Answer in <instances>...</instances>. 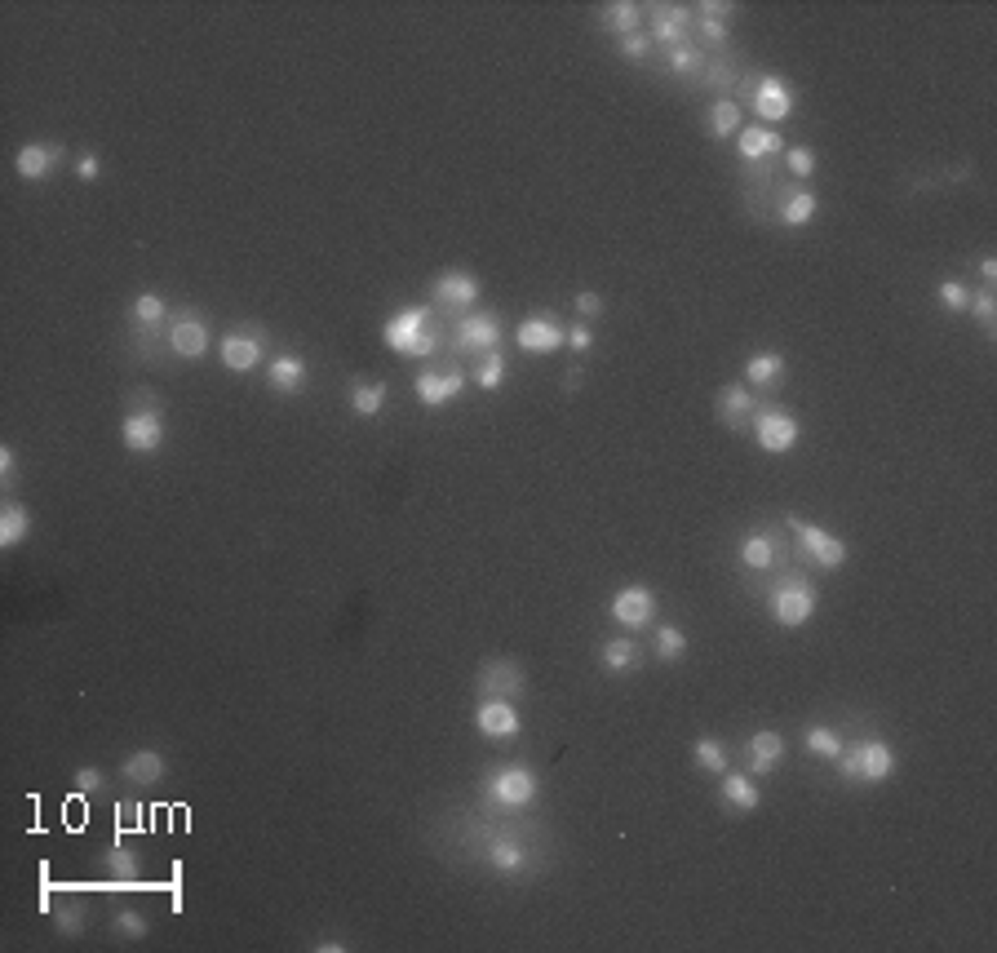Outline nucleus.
Instances as JSON below:
<instances>
[{
    "label": "nucleus",
    "instance_id": "1",
    "mask_svg": "<svg viewBox=\"0 0 997 953\" xmlns=\"http://www.w3.org/2000/svg\"><path fill=\"white\" fill-rule=\"evenodd\" d=\"M382 342L395 355H408V360H426V355L439 351V337L430 329V306H404L382 324Z\"/></svg>",
    "mask_w": 997,
    "mask_h": 953
},
{
    "label": "nucleus",
    "instance_id": "2",
    "mask_svg": "<svg viewBox=\"0 0 997 953\" xmlns=\"http://www.w3.org/2000/svg\"><path fill=\"white\" fill-rule=\"evenodd\" d=\"M838 772H842V781L882 785L896 776V750L887 741H878V736H865V741H856L851 750L838 754Z\"/></svg>",
    "mask_w": 997,
    "mask_h": 953
},
{
    "label": "nucleus",
    "instance_id": "3",
    "mask_svg": "<svg viewBox=\"0 0 997 953\" xmlns=\"http://www.w3.org/2000/svg\"><path fill=\"white\" fill-rule=\"evenodd\" d=\"M816 603H820V594H816V586H811L807 577L776 581V590L767 594V608H772V617L785 625V630L807 625L811 617H816Z\"/></svg>",
    "mask_w": 997,
    "mask_h": 953
},
{
    "label": "nucleus",
    "instance_id": "4",
    "mask_svg": "<svg viewBox=\"0 0 997 953\" xmlns=\"http://www.w3.org/2000/svg\"><path fill=\"white\" fill-rule=\"evenodd\" d=\"M798 435H803V426H798L794 413H785V408H758L754 413V444L763 448V453H794L798 448Z\"/></svg>",
    "mask_w": 997,
    "mask_h": 953
},
{
    "label": "nucleus",
    "instance_id": "5",
    "mask_svg": "<svg viewBox=\"0 0 997 953\" xmlns=\"http://www.w3.org/2000/svg\"><path fill=\"white\" fill-rule=\"evenodd\" d=\"M789 528H794V537L803 541L807 559H811V563H820V568H825V572H834V568H842V563L851 559L847 541H842V537H834V532H825V528L807 524V519H798V515H789Z\"/></svg>",
    "mask_w": 997,
    "mask_h": 953
},
{
    "label": "nucleus",
    "instance_id": "6",
    "mask_svg": "<svg viewBox=\"0 0 997 953\" xmlns=\"http://www.w3.org/2000/svg\"><path fill=\"white\" fill-rule=\"evenodd\" d=\"M537 789H541L537 772H532V767H519V763L488 776V798L501 807H528L532 798H537Z\"/></svg>",
    "mask_w": 997,
    "mask_h": 953
},
{
    "label": "nucleus",
    "instance_id": "7",
    "mask_svg": "<svg viewBox=\"0 0 997 953\" xmlns=\"http://www.w3.org/2000/svg\"><path fill=\"white\" fill-rule=\"evenodd\" d=\"M608 612H612V621L621 625V630H647V625L656 621V594L647 590V586H621L612 594V603H608Z\"/></svg>",
    "mask_w": 997,
    "mask_h": 953
},
{
    "label": "nucleus",
    "instance_id": "8",
    "mask_svg": "<svg viewBox=\"0 0 997 953\" xmlns=\"http://www.w3.org/2000/svg\"><path fill=\"white\" fill-rule=\"evenodd\" d=\"M475 727H479V736H488V741H515L523 719H519V710H515L510 696H483L479 710H475Z\"/></svg>",
    "mask_w": 997,
    "mask_h": 953
},
{
    "label": "nucleus",
    "instance_id": "9",
    "mask_svg": "<svg viewBox=\"0 0 997 953\" xmlns=\"http://www.w3.org/2000/svg\"><path fill=\"white\" fill-rule=\"evenodd\" d=\"M754 116L758 120H767V125H780V120H789L794 116V85L789 80H780V76H758V85H754Z\"/></svg>",
    "mask_w": 997,
    "mask_h": 953
},
{
    "label": "nucleus",
    "instance_id": "10",
    "mask_svg": "<svg viewBox=\"0 0 997 953\" xmlns=\"http://www.w3.org/2000/svg\"><path fill=\"white\" fill-rule=\"evenodd\" d=\"M515 346L528 355H550L559 346H568V329L559 320H550V315H528L515 329Z\"/></svg>",
    "mask_w": 997,
    "mask_h": 953
},
{
    "label": "nucleus",
    "instance_id": "11",
    "mask_svg": "<svg viewBox=\"0 0 997 953\" xmlns=\"http://www.w3.org/2000/svg\"><path fill=\"white\" fill-rule=\"evenodd\" d=\"M457 351L466 355H488V351H501V324L492 311H475L457 324Z\"/></svg>",
    "mask_w": 997,
    "mask_h": 953
},
{
    "label": "nucleus",
    "instance_id": "12",
    "mask_svg": "<svg viewBox=\"0 0 997 953\" xmlns=\"http://www.w3.org/2000/svg\"><path fill=\"white\" fill-rule=\"evenodd\" d=\"M209 346H213V333L200 315H178V320L169 324V351L182 355V360H204Z\"/></svg>",
    "mask_w": 997,
    "mask_h": 953
},
{
    "label": "nucleus",
    "instance_id": "13",
    "mask_svg": "<svg viewBox=\"0 0 997 953\" xmlns=\"http://www.w3.org/2000/svg\"><path fill=\"white\" fill-rule=\"evenodd\" d=\"M413 391H417V399L426 408H444V404H452V399L466 391V373H461V368H444V373H417Z\"/></svg>",
    "mask_w": 997,
    "mask_h": 953
},
{
    "label": "nucleus",
    "instance_id": "14",
    "mask_svg": "<svg viewBox=\"0 0 997 953\" xmlns=\"http://www.w3.org/2000/svg\"><path fill=\"white\" fill-rule=\"evenodd\" d=\"M120 439H125L129 453H156V448L164 444V417L156 413V408H147V413H129L125 426H120Z\"/></svg>",
    "mask_w": 997,
    "mask_h": 953
},
{
    "label": "nucleus",
    "instance_id": "15",
    "mask_svg": "<svg viewBox=\"0 0 997 953\" xmlns=\"http://www.w3.org/2000/svg\"><path fill=\"white\" fill-rule=\"evenodd\" d=\"M218 355H222V364L231 368V373H253V368L262 364V333H249V329L226 333Z\"/></svg>",
    "mask_w": 997,
    "mask_h": 953
},
{
    "label": "nucleus",
    "instance_id": "16",
    "mask_svg": "<svg viewBox=\"0 0 997 953\" xmlns=\"http://www.w3.org/2000/svg\"><path fill=\"white\" fill-rule=\"evenodd\" d=\"M67 151L58 147V142H27V147H18V156H14V173L18 178H27V182H40V178H49V173L58 169V160H63Z\"/></svg>",
    "mask_w": 997,
    "mask_h": 953
},
{
    "label": "nucleus",
    "instance_id": "17",
    "mask_svg": "<svg viewBox=\"0 0 997 953\" xmlns=\"http://www.w3.org/2000/svg\"><path fill=\"white\" fill-rule=\"evenodd\" d=\"M745 758H749V776H772L780 763H785V736L763 727V732L749 736L745 745Z\"/></svg>",
    "mask_w": 997,
    "mask_h": 953
},
{
    "label": "nucleus",
    "instance_id": "18",
    "mask_svg": "<svg viewBox=\"0 0 997 953\" xmlns=\"http://www.w3.org/2000/svg\"><path fill=\"white\" fill-rule=\"evenodd\" d=\"M754 413H758V399H754V386H745V382H732V386H723L718 391V417H723L727 426H749L754 422Z\"/></svg>",
    "mask_w": 997,
    "mask_h": 953
},
{
    "label": "nucleus",
    "instance_id": "19",
    "mask_svg": "<svg viewBox=\"0 0 997 953\" xmlns=\"http://www.w3.org/2000/svg\"><path fill=\"white\" fill-rule=\"evenodd\" d=\"M479 692H488V696H519L523 692V670L510 657L488 661V665H483V674H479Z\"/></svg>",
    "mask_w": 997,
    "mask_h": 953
},
{
    "label": "nucleus",
    "instance_id": "20",
    "mask_svg": "<svg viewBox=\"0 0 997 953\" xmlns=\"http://www.w3.org/2000/svg\"><path fill=\"white\" fill-rule=\"evenodd\" d=\"M435 302L439 306H470V302H479V280L470 271H444L435 280Z\"/></svg>",
    "mask_w": 997,
    "mask_h": 953
},
{
    "label": "nucleus",
    "instance_id": "21",
    "mask_svg": "<svg viewBox=\"0 0 997 953\" xmlns=\"http://www.w3.org/2000/svg\"><path fill=\"white\" fill-rule=\"evenodd\" d=\"M164 772H169V763H164L160 750H133V754H125V763H120V776H125L129 785H156Z\"/></svg>",
    "mask_w": 997,
    "mask_h": 953
},
{
    "label": "nucleus",
    "instance_id": "22",
    "mask_svg": "<svg viewBox=\"0 0 997 953\" xmlns=\"http://www.w3.org/2000/svg\"><path fill=\"white\" fill-rule=\"evenodd\" d=\"M266 382H271V391L280 395H297L306 382V360L302 355H275L271 364H266Z\"/></svg>",
    "mask_w": 997,
    "mask_h": 953
},
{
    "label": "nucleus",
    "instance_id": "23",
    "mask_svg": "<svg viewBox=\"0 0 997 953\" xmlns=\"http://www.w3.org/2000/svg\"><path fill=\"white\" fill-rule=\"evenodd\" d=\"M736 151L745 160H763V156L785 151V138H780L776 129H767V125H745V129L736 133Z\"/></svg>",
    "mask_w": 997,
    "mask_h": 953
},
{
    "label": "nucleus",
    "instance_id": "24",
    "mask_svg": "<svg viewBox=\"0 0 997 953\" xmlns=\"http://www.w3.org/2000/svg\"><path fill=\"white\" fill-rule=\"evenodd\" d=\"M776 559H780V546H776V537H772V532H749V537L740 541V568H749V572H767Z\"/></svg>",
    "mask_w": 997,
    "mask_h": 953
},
{
    "label": "nucleus",
    "instance_id": "25",
    "mask_svg": "<svg viewBox=\"0 0 997 953\" xmlns=\"http://www.w3.org/2000/svg\"><path fill=\"white\" fill-rule=\"evenodd\" d=\"M687 23H692V18H687V9L683 5H665V9H656V14H652V32H647V36H652V40H661V45H683V36H687Z\"/></svg>",
    "mask_w": 997,
    "mask_h": 953
},
{
    "label": "nucleus",
    "instance_id": "26",
    "mask_svg": "<svg viewBox=\"0 0 997 953\" xmlns=\"http://www.w3.org/2000/svg\"><path fill=\"white\" fill-rule=\"evenodd\" d=\"M723 798L732 812H754V807L763 803V794H758L749 772H723Z\"/></svg>",
    "mask_w": 997,
    "mask_h": 953
},
{
    "label": "nucleus",
    "instance_id": "27",
    "mask_svg": "<svg viewBox=\"0 0 997 953\" xmlns=\"http://www.w3.org/2000/svg\"><path fill=\"white\" fill-rule=\"evenodd\" d=\"M27 537H32V515H27V506L5 501V510H0V550L23 546Z\"/></svg>",
    "mask_w": 997,
    "mask_h": 953
},
{
    "label": "nucleus",
    "instance_id": "28",
    "mask_svg": "<svg viewBox=\"0 0 997 953\" xmlns=\"http://www.w3.org/2000/svg\"><path fill=\"white\" fill-rule=\"evenodd\" d=\"M599 661H603V670L608 674H625V670H634V665L643 661V648L630 639V634H621V639H608L599 648Z\"/></svg>",
    "mask_w": 997,
    "mask_h": 953
},
{
    "label": "nucleus",
    "instance_id": "29",
    "mask_svg": "<svg viewBox=\"0 0 997 953\" xmlns=\"http://www.w3.org/2000/svg\"><path fill=\"white\" fill-rule=\"evenodd\" d=\"M816 213H820V196L811 187H794L785 196V204H780V222H785V227H807Z\"/></svg>",
    "mask_w": 997,
    "mask_h": 953
},
{
    "label": "nucleus",
    "instance_id": "30",
    "mask_svg": "<svg viewBox=\"0 0 997 953\" xmlns=\"http://www.w3.org/2000/svg\"><path fill=\"white\" fill-rule=\"evenodd\" d=\"M780 377H785V355H780V351L749 355V364H745V386H776Z\"/></svg>",
    "mask_w": 997,
    "mask_h": 953
},
{
    "label": "nucleus",
    "instance_id": "31",
    "mask_svg": "<svg viewBox=\"0 0 997 953\" xmlns=\"http://www.w3.org/2000/svg\"><path fill=\"white\" fill-rule=\"evenodd\" d=\"M745 129V111H740L736 98H718L714 107H709V133L714 138H736V133Z\"/></svg>",
    "mask_w": 997,
    "mask_h": 953
},
{
    "label": "nucleus",
    "instance_id": "32",
    "mask_svg": "<svg viewBox=\"0 0 997 953\" xmlns=\"http://www.w3.org/2000/svg\"><path fill=\"white\" fill-rule=\"evenodd\" d=\"M390 399V386L386 382H355L351 386V413L355 417H377Z\"/></svg>",
    "mask_w": 997,
    "mask_h": 953
},
{
    "label": "nucleus",
    "instance_id": "33",
    "mask_svg": "<svg viewBox=\"0 0 997 953\" xmlns=\"http://www.w3.org/2000/svg\"><path fill=\"white\" fill-rule=\"evenodd\" d=\"M506 377H510L506 355H501V351H488V355H479V364H475V373H470V382H475L479 391H501V386H506Z\"/></svg>",
    "mask_w": 997,
    "mask_h": 953
},
{
    "label": "nucleus",
    "instance_id": "34",
    "mask_svg": "<svg viewBox=\"0 0 997 953\" xmlns=\"http://www.w3.org/2000/svg\"><path fill=\"white\" fill-rule=\"evenodd\" d=\"M603 27L616 32V36L643 32V5H634V0H616V5L603 9Z\"/></svg>",
    "mask_w": 997,
    "mask_h": 953
},
{
    "label": "nucleus",
    "instance_id": "35",
    "mask_svg": "<svg viewBox=\"0 0 997 953\" xmlns=\"http://www.w3.org/2000/svg\"><path fill=\"white\" fill-rule=\"evenodd\" d=\"M652 652H656V661H665V665L683 661L687 657V634L678 630V625H656L652 630Z\"/></svg>",
    "mask_w": 997,
    "mask_h": 953
},
{
    "label": "nucleus",
    "instance_id": "36",
    "mask_svg": "<svg viewBox=\"0 0 997 953\" xmlns=\"http://www.w3.org/2000/svg\"><path fill=\"white\" fill-rule=\"evenodd\" d=\"M523 860H528V852H523L515 838H492L488 843V865L501 869V874H519Z\"/></svg>",
    "mask_w": 997,
    "mask_h": 953
},
{
    "label": "nucleus",
    "instance_id": "37",
    "mask_svg": "<svg viewBox=\"0 0 997 953\" xmlns=\"http://www.w3.org/2000/svg\"><path fill=\"white\" fill-rule=\"evenodd\" d=\"M803 745H807V754H816V758H838L842 750H847V745H842V736L834 732V727H825V723L807 727Z\"/></svg>",
    "mask_w": 997,
    "mask_h": 953
},
{
    "label": "nucleus",
    "instance_id": "38",
    "mask_svg": "<svg viewBox=\"0 0 997 953\" xmlns=\"http://www.w3.org/2000/svg\"><path fill=\"white\" fill-rule=\"evenodd\" d=\"M102 865L111 869V878H138L142 856L133 852V847H125V843H111L107 852H102Z\"/></svg>",
    "mask_w": 997,
    "mask_h": 953
},
{
    "label": "nucleus",
    "instance_id": "39",
    "mask_svg": "<svg viewBox=\"0 0 997 953\" xmlns=\"http://www.w3.org/2000/svg\"><path fill=\"white\" fill-rule=\"evenodd\" d=\"M692 754H696V767H701V772H709V776H723L727 772V745L714 741V736H701Z\"/></svg>",
    "mask_w": 997,
    "mask_h": 953
},
{
    "label": "nucleus",
    "instance_id": "40",
    "mask_svg": "<svg viewBox=\"0 0 997 953\" xmlns=\"http://www.w3.org/2000/svg\"><path fill=\"white\" fill-rule=\"evenodd\" d=\"M966 311H971L975 320L984 324V329H993V324H997V293H993V284H984L980 293H971V306H966Z\"/></svg>",
    "mask_w": 997,
    "mask_h": 953
},
{
    "label": "nucleus",
    "instance_id": "41",
    "mask_svg": "<svg viewBox=\"0 0 997 953\" xmlns=\"http://www.w3.org/2000/svg\"><path fill=\"white\" fill-rule=\"evenodd\" d=\"M133 320L147 324V329L151 324H160L164 320V297L160 293H138L133 297Z\"/></svg>",
    "mask_w": 997,
    "mask_h": 953
},
{
    "label": "nucleus",
    "instance_id": "42",
    "mask_svg": "<svg viewBox=\"0 0 997 953\" xmlns=\"http://www.w3.org/2000/svg\"><path fill=\"white\" fill-rule=\"evenodd\" d=\"M816 165H820V160H816V151H811V147H785V169L794 173V178H811Z\"/></svg>",
    "mask_w": 997,
    "mask_h": 953
},
{
    "label": "nucleus",
    "instance_id": "43",
    "mask_svg": "<svg viewBox=\"0 0 997 953\" xmlns=\"http://www.w3.org/2000/svg\"><path fill=\"white\" fill-rule=\"evenodd\" d=\"M935 297H940V306H944V311H953V315L971 306V289H966V284H958V280H944Z\"/></svg>",
    "mask_w": 997,
    "mask_h": 953
},
{
    "label": "nucleus",
    "instance_id": "44",
    "mask_svg": "<svg viewBox=\"0 0 997 953\" xmlns=\"http://www.w3.org/2000/svg\"><path fill=\"white\" fill-rule=\"evenodd\" d=\"M665 63H670V71H678V76H683V71H696V67H701V49L683 40V45L670 49V58H665Z\"/></svg>",
    "mask_w": 997,
    "mask_h": 953
},
{
    "label": "nucleus",
    "instance_id": "45",
    "mask_svg": "<svg viewBox=\"0 0 997 953\" xmlns=\"http://www.w3.org/2000/svg\"><path fill=\"white\" fill-rule=\"evenodd\" d=\"M116 931H120V936H125V940H142V936H147V931H151V922L142 918L138 909H120V918H116Z\"/></svg>",
    "mask_w": 997,
    "mask_h": 953
},
{
    "label": "nucleus",
    "instance_id": "46",
    "mask_svg": "<svg viewBox=\"0 0 997 953\" xmlns=\"http://www.w3.org/2000/svg\"><path fill=\"white\" fill-rule=\"evenodd\" d=\"M572 311H577L581 320H594V315H603V311H608V302H603V297L594 293V289H585V293L572 297Z\"/></svg>",
    "mask_w": 997,
    "mask_h": 953
},
{
    "label": "nucleus",
    "instance_id": "47",
    "mask_svg": "<svg viewBox=\"0 0 997 953\" xmlns=\"http://www.w3.org/2000/svg\"><path fill=\"white\" fill-rule=\"evenodd\" d=\"M71 785H76V794H98V789L107 785V776H102L98 767H76V776H71Z\"/></svg>",
    "mask_w": 997,
    "mask_h": 953
},
{
    "label": "nucleus",
    "instance_id": "48",
    "mask_svg": "<svg viewBox=\"0 0 997 953\" xmlns=\"http://www.w3.org/2000/svg\"><path fill=\"white\" fill-rule=\"evenodd\" d=\"M647 49H652V36H647V32H630V36H621V58H630V63H634V58H643Z\"/></svg>",
    "mask_w": 997,
    "mask_h": 953
},
{
    "label": "nucleus",
    "instance_id": "49",
    "mask_svg": "<svg viewBox=\"0 0 997 953\" xmlns=\"http://www.w3.org/2000/svg\"><path fill=\"white\" fill-rule=\"evenodd\" d=\"M0 484H5V488H14L18 484V453H14V448H0Z\"/></svg>",
    "mask_w": 997,
    "mask_h": 953
},
{
    "label": "nucleus",
    "instance_id": "50",
    "mask_svg": "<svg viewBox=\"0 0 997 953\" xmlns=\"http://www.w3.org/2000/svg\"><path fill=\"white\" fill-rule=\"evenodd\" d=\"M76 173H80V178H85V182H94L98 173H102V160H98V151H80V156H76Z\"/></svg>",
    "mask_w": 997,
    "mask_h": 953
},
{
    "label": "nucleus",
    "instance_id": "51",
    "mask_svg": "<svg viewBox=\"0 0 997 953\" xmlns=\"http://www.w3.org/2000/svg\"><path fill=\"white\" fill-rule=\"evenodd\" d=\"M568 346H572V351H590V346H594V329H590V324H572V329H568Z\"/></svg>",
    "mask_w": 997,
    "mask_h": 953
},
{
    "label": "nucleus",
    "instance_id": "52",
    "mask_svg": "<svg viewBox=\"0 0 997 953\" xmlns=\"http://www.w3.org/2000/svg\"><path fill=\"white\" fill-rule=\"evenodd\" d=\"M701 36L709 40V45H723V40H727V23H723V18H701Z\"/></svg>",
    "mask_w": 997,
    "mask_h": 953
},
{
    "label": "nucleus",
    "instance_id": "53",
    "mask_svg": "<svg viewBox=\"0 0 997 953\" xmlns=\"http://www.w3.org/2000/svg\"><path fill=\"white\" fill-rule=\"evenodd\" d=\"M732 0H709V5H701V18H723L727 23V14H732Z\"/></svg>",
    "mask_w": 997,
    "mask_h": 953
},
{
    "label": "nucleus",
    "instance_id": "54",
    "mask_svg": "<svg viewBox=\"0 0 997 953\" xmlns=\"http://www.w3.org/2000/svg\"><path fill=\"white\" fill-rule=\"evenodd\" d=\"M80 922H85V918H80V909H63V914H58V927H63V936H76Z\"/></svg>",
    "mask_w": 997,
    "mask_h": 953
},
{
    "label": "nucleus",
    "instance_id": "55",
    "mask_svg": "<svg viewBox=\"0 0 997 953\" xmlns=\"http://www.w3.org/2000/svg\"><path fill=\"white\" fill-rule=\"evenodd\" d=\"M980 275H984V284H993L997 280V258H984L980 262Z\"/></svg>",
    "mask_w": 997,
    "mask_h": 953
}]
</instances>
